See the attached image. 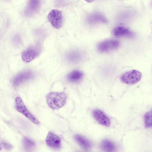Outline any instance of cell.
Instances as JSON below:
<instances>
[{
    "label": "cell",
    "instance_id": "8fae6325",
    "mask_svg": "<svg viewBox=\"0 0 152 152\" xmlns=\"http://www.w3.org/2000/svg\"><path fill=\"white\" fill-rule=\"evenodd\" d=\"M40 5L39 1H29L25 10V14L28 16H31L34 14L38 10Z\"/></svg>",
    "mask_w": 152,
    "mask_h": 152
},
{
    "label": "cell",
    "instance_id": "e0dca14e",
    "mask_svg": "<svg viewBox=\"0 0 152 152\" xmlns=\"http://www.w3.org/2000/svg\"><path fill=\"white\" fill-rule=\"evenodd\" d=\"M145 126L146 128H150L152 127L151 111L146 113L144 117Z\"/></svg>",
    "mask_w": 152,
    "mask_h": 152
},
{
    "label": "cell",
    "instance_id": "52a82bcc",
    "mask_svg": "<svg viewBox=\"0 0 152 152\" xmlns=\"http://www.w3.org/2000/svg\"><path fill=\"white\" fill-rule=\"evenodd\" d=\"M45 142L49 147L55 149L60 148L61 144L59 137L54 133L49 132L46 137Z\"/></svg>",
    "mask_w": 152,
    "mask_h": 152
},
{
    "label": "cell",
    "instance_id": "30bf717a",
    "mask_svg": "<svg viewBox=\"0 0 152 152\" xmlns=\"http://www.w3.org/2000/svg\"><path fill=\"white\" fill-rule=\"evenodd\" d=\"M38 54V52L36 49L34 48H30L22 53V59L23 61L28 63L34 59Z\"/></svg>",
    "mask_w": 152,
    "mask_h": 152
},
{
    "label": "cell",
    "instance_id": "3957f363",
    "mask_svg": "<svg viewBox=\"0 0 152 152\" xmlns=\"http://www.w3.org/2000/svg\"><path fill=\"white\" fill-rule=\"evenodd\" d=\"M142 76V74L140 71L136 70H133L123 74L121 77V80L124 83L132 84L140 81Z\"/></svg>",
    "mask_w": 152,
    "mask_h": 152
},
{
    "label": "cell",
    "instance_id": "d6986e66",
    "mask_svg": "<svg viewBox=\"0 0 152 152\" xmlns=\"http://www.w3.org/2000/svg\"><path fill=\"white\" fill-rule=\"evenodd\" d=\"M2 149V147L0 145V151Z\"/></svg>",
    "mask_w": 152,
    "mask_h": 152
},
{
    "label": "cell",
    "instance_id": "5bb4252c",
    "mask_svg": "<svg viewBox=\"0 0 152 152\" xmlns=\"http://www.w3.org/2000/svg\"><path fill=\"white\" fill-rule=\"evenodd\" d=\"M33 74L29 71L23 72L16 77L14 80V84L15 85L19 84L24 80L28 79L33 76Z\"/></svg>",
    "mask_w": 152,
    "mask_h": 152
},
{
    "label": "cell",
    "instance_id": "277c9868",
    "mask_svg": "<svg viewBox=\"0 0 152 152\" xmlns=\"http://www.w3.org/2000/svg\"><path fill=\"white\" fill-rule=\"evenodd\" d=\"M48 18L52 26L56 29H59L62 26L63 16L61 11L53 9L51 10L48 16Z\"/></svg>",
    "mask_w": 152,
    "mask_h": 152
},
{
    "label": "cell",
    "instance_id": "8992f818",
    "mask_svg": "<svg viewBox=\"0 0 152 152\" xmlns=\"http://www.w3.org/2000/svg\"><path fill=\"white\" fill-rule=\"evenodd\" d=\"M93 116L95 120L100 124L107 127L111 124L109 118L101 110L95 109L92 112Z\"/></svg>",
    "mask_w": 152,
    "mask_h": 152
},
{
    "label": "cell",
    "instance_id": "2e32d148",
    "mask_svg": "<svg viewBox=\"0 0 152 152\" xmlns=\"http://www.w3.org/2000/svg\"><path fill=\"white\" fill-rule=\"evenodd\" d=\"M23 143L24 148L27 151H31L35 146L34 142L26 137H24L23 138Z\"/></svg>",
    "mask_w": 152,
    "mask_h": 152
},
{
    "label": "cell",
    "instance_id": "7c38bea8",
    "mask_svg": "<svg viewBox=\"0 0 152 152\" xmlns=\"http://www.w3.org/2000/svg\"><path fill=\"white\" fill-rule=\"evenodd\" d=\"M100 148L103 152H116V147L115 143L111 140L105 139L102 141Z\"/></svg>",
    "mask_w": 152,
    "mask_h": 152
},
{
    "label": "cell",
    "instance_id": "9c48e42d",
    "mask_svg": "<svg viewBox=\"0 0 152 152\" xmlns=\"http://www.w3.org/2000/svg\"><path fill=\"white\" fill-rule=\"evenodd\" d=\"M113 34L116 37H132L133 33L128 28L123 26H119L115 27L113 31Z\"/></svg>",
    "mask_w": 152,
    "mask_h": 152
},
{
    "label": "cell",
    "instance_id": "ac0fdd59",
    "mask_svg": "<svg viewBox=\"0 0 152 152\" xmlns=\"http://www.w3.org/2000/svg\"><path fill=\"white\" fill-rule=\"evenodd\" d=\"M2 145L3 148L7 150H11L13 148L11 144L6 142H3L2 143Z\"/></svg>",
    "mask_w": 152,
    "mask_h": 152
},
{
    "label": "cell",
    "instance_id": "6da1fadb",
    "mask_svg": "<svg viewBox=\"0 0 152 152\" xmlns=\"http://www.w3.org/2000/svg\"><path fill=\"white\" fill-rule=\"evenodd\" d=\"M46 100L47 104L50 108L56 110L65 105L66 96L63 92H50L46 96Z\"/></svg>",
    "mask_w": 152,
    "mask_h": 152
},
{
    "label": "cell",
    "instance_id": "9a60e30c",
    "mask_svg": "<svg viewBox=\"0 0 152 152\" xmlns=\"http://www.w3.org/2000/svg\"><path fill=\"white\" fill-rule=\"evenodd\" d=\"M75 138L77 142L84 149H88L91 147L90 142L83 136L77 134L75 135Z\"/></svg>",
    "mask_w": 152,
    "mask_h": 152
},
{
    "label": "cell",
    "instance_id": "7a4b0ae2",
    "mask_svg": "<svg viewBox=\"0 0 152 152\" xmlns=\"http://www.w3.org/2000/svg\"><path fill=\"white\" fill-rule=\"evenodd\" d=\"M15 107L17 110L22 114L31 122L36 124L39 122L37 119L28 110L21 98L17 96L15 100Z\"/></svg>",
    "mask_w": 152,
    "mask_h": 152
},
{
    "label": "cell",
    "instance_id": "ba28073f",
    "mask_svg": "<svg viewBox=\"0 0 152 152\" xmlns=\"http://www.w3.org/2000/svg\"><path fill=\"white\" fill-rule=\"evenodd\" d=\"M87 20L88 22L91 24H105L107 22V19L103 14L97 12L90 14Z\"/></svg>",
    "mask_w": 152,
    "mask_h": 152
},
{
    "label": "cell",
    "instance_id": "4fadbf2b",
    "mask_svg": "<svg viewBox=\"0 0 152 152\" xmlns=\"http://www.w3.org/2000/svg\"><path fill=\"white\" fill-rule=\"evenodd\" d=\"M83 76V74L81 71L78 70H75L68 74L67 79L70 82H76L81 80Z\"/></svg>",
    "mask_w": 152,
    "mask_h": 152
},
{
    "label": "cell",
    "instance_id": "5b68a950",
    "mask_svg": "<svg viewBox=\"0 0 152 152\" xmlns=\"http://www.w3.org/2000/svg\"><path fill=\"white\" fill-rule=\"evenodd\" d=\"M119 42L114 39H108L100 42L97 46L100 52H108L117 48L119 45Z\"/></svg>",
    "mask_w": 152,
    "mask_h": 152
}]
</instances>
